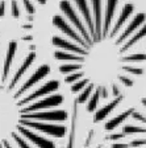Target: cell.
Segmentation results:
<instances>
[{
	"mask_svg": "<svg viewBox=\"0 0 146 148\" xmlns=\"http://www.w3.org/2000/svg\"><path fill=\"white\" fill-rule=\"evenodd\" d=\"M65 106L61 81L36 50L0 44V148H55L69 132Z\"/></svg>",
	"mask_w": 146,
	"mask_h": 148,
	"instance_id": "2",
	"label": "cell"
},
{
	"mask_svg": "<svg viewBox=\"0 0 146 148\" xmlns=\"http://www.w3.org/2000/svg\"><path fill=\"white\" fill-rule=\"evenodd\" d=\"M78 107L79 105L74 101L73 114L70 115V126H69V132L66 138L61 139L57 143L55 148H111L112 140L109 138V134H101L99 130H91L87 134V138H84V142L80 145H78Z\"/></svg>",
	"mask_w": 146,
	"mask_h": 148,
	"instance_id": "3",
	"label": "cell"
},
{
	"mask_svg": "<svg viewBox=\"0 0 146 148\" xmlns=\"http://www.w3.org/2000/svg\"><path fill=\"white\" fill-rule=\"evenodd\" d=\"M52 45L58 70L92 123L111 118L141 77L146 52L133 49L146 38V13L121 0H61L53 16Z\"/></svg>",
	"mask_w": 146,
	"mask_h": 148,
	"instance_id": "1",
	"label": "cell"
}]
</instances>
